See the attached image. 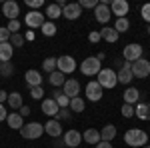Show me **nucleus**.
I'll list each match as a JSON object with an SVG mask.
<instances>
[{
  "label": "nucleus",
  "mask_w": 150,
  "mask_h": 148,
  "mask_svg": "<svg viewBox=\"0 0 150 148\" xmlns=\"http://www.w3.org/2000/svg\"><path fill=\"white\" fill-rule=\"evenodd\" d=\"M6 28H8L10 34H16V32L20 30V20H8V26H6Z\"/></svg>",
  "instance_id": "39"
},
{
  "label": "nucleus",
  "mask_w": 150,
  "mask_h": 148,
  "mask_svg": "<svg viewBox=\"0 0 150 148\" xmlns=\"http://www.w3.org/2000/svg\"><path fill=\"white\" fill-rule=\"evenodd\" d=\"M46 22V16L42 14V12L38 10H30L26 16H24V24L30 28V30H34V28H42V24Z\"/></svg>",
  "instance_id": "7"
},
{
  "label": "nucleus",
  "mask_w": 150,
  "mask_h": 148,
  "mask_svg": "<svg viewBox=\"0 0 150 148\" xmlns=\"http://www.w3.org/2000/svg\"><path fill=\"white\" fill-rule=\"evenodd\" d=\"M20 134L26 140H36V138H40L44 134V124H40V122H28V124H24L20 128Z\"/></svg>",
  "instance_id": "4"
},
{
  "label": "nucleus",
  "mask_w": 150,
  "mask_h": 148,
  "mask_svg": "<svg viewBox=\"0 0 150 148\" xmlns=\"http://www.w3.org/2000/svg\"><path fill=\"white\" fill-rule=\"evenodd\" d=\"M96 148H112V144H110V142H104V140H100V142L96 144Z\"/></svg>",
  "instance_id": "50"
},
{
  "label": "nucleus",
  "mask_w": 150,
  "mask_h": 148,
  "mask_svg": "<svg viewBox=\"0 0 150 148\" xmlns=\"http://www.w3.org/2000/svg\"><path fill=\"white\" fill-rule=\"evenodd\" d=\"M6 118H8V110H6L4 104H0V122H4Z\"/></svg>",
  "instance_id": "46"
},
{
  "label": "nucleus",
  "mask_w": 150,
  "mask_h": 148,
  "mask_svg": "<svg viewBox=\"0 0 150 148\" xmlns=\"http://www.w3.org/2000/svg\"><path fill=\"white\" fill-rule=\"evenodd\" d=\"M116 138V126L114 124H106L100 130V140H104V142H112Z\"/></svg>",
  "instance_id": "26"
},
{
  "label": "nucleus",
  "mask_w": 150,
  "mask_h": 148,
  "mask_svg": "<svg viewBox=\"0 0 150 148\" xmlns=\"http://www.w3.org/2000/svg\"><path fill=\"white\" fill-rule=\"evenodd\" d=\"M128 28H130V20L128 18H116V22H114V30L120 34V32H126Z\"/></svg>",
  "instance_id": "33"
},
{
  "label": "nucleus",
  "mask_w": 150,
  "mask_h": 148,
  "mask_svg": "<svg viewBox=\"0 0 150 148\" xmlns=\"http://www.w3.org/2000/svg\"><path fill=\"white\" fill-rule=\"evenodd\" d=\"M122 64H124V60H122V58H116V60H114V64H112V66L120 70V68H122Z\"/></svg>",
  "instance_id": "51"
},
{
  "label": "nucleus",
  "mask_w": 150,
  "mask_h": 148,
  "mask_svg": "<svg viewBox=\"0 0 150 148\" xmlns=\"http://www.w3.org/2000/svg\"><path fill=\"white\" fill-rule=\"evenodd\" d=\"M120 112H122L124 118H130V116H134V106H132V104H122Z\"/></svg>",
  "instance_id": "38"
},
{
  "label": "nucleus",
  "mask_w": 150,
  "mask_h": 148,
  "mask_svg": "<svg viewBox=\"0 0 150 148\" xmlns=\"http://www.w3.org/2000/svg\"><path fill=\"white\" fill-rule=\"evenodd\" d=\"M144 54V48L138 44V42H130V44L124 46V50H122V58H124V62H136L138 58H142Z\"/></svg>",
  "instance_id": "5"
},
{
  "label": "nucleus",
  "mask_w": 150,
  "mask_h": 148,
  "mask_svg": "<svg viewBox=\"0 0 150 148\" xmlns=\"http://www.w3.org/2000/svg\"><path fill=\"white\" fill-rule=\"evenodd\" d=\"M82 140H84V142H88V144H94V146H96V144L100 142V132H98L96 128H88V130L82 134Z\"/></svg>",
  "instance_id": "27"
},
{
  "label": "nucleus",
  "mask_w": 150,
  "mask_h": 148,
  "mask_svg": "<svg viewBox=\"0 0 150 148\" xmlns=\"http://www.w3.org/2000/svg\"><path fill=\"white\" fill-rule=\"evenodd\" d=\"M42 70L48 72V74H50V72H54V70H56V58H54V56L44 58V62H42Z\"/></svg>",
  "instance_id": "34"
},
{
  "label": "nucleus",
  "mask_w": 150,
  "mask_h": 148,
  "mask_svg": "<svg viewBox=\"0 0 150 148\" xmlns=\"http://www.w3.org/2000/svg\"><path fill=\"white\" fill-rule=\"evenodd\" d=\"M122 96H124V104H136L140 100V90L134 88V86H126Z\"/></svg>",
  "instance_id": "23"
},
{
  "label": "nucleus",
  "mask_w": 150,
  "mask_h": 148,
  "mask_svg": "<svg viewBox=\"0 0 150 148\" xmlns=\"http://www.w3.org/2000/svg\"><path fill=\"white\" fill-rule=\"evenodd\" d=\"M30 96H32V100H42V96H44V88H42V86H34V88H30Z\"/></svg>",
  "instance_id": "37"
},
{
  "label": "nucleus",
  "mask_w": 150,
  "mask_h": 148,
  "mask_svg": "<svg viewBox=\"0 0 150 148\" xmlns=\"http://www.w3.org/2000/svg\"><path fill=\"white\" fill-rule=\"evenodd\" d=\"M12 54H14L12 44L10 42H2V44H0V64H2V62H10Z\"/></svg>",
  "instance_id": "25"
},
{
  "label": "nucleus",
  "mask_w": 150,
  "mask_h": 148,
  "mask_svg": "<svg viewBox=\"0 0 150 148\" xmlns=\"http://www.w3.org/2000/svg\"><path fill=\"white\" fill-rule=\"evenodd\" d=\"M6 124H8V128H12V130H20V128L24 126V118L18 112H8Z\"/></svg>",
  "instance_id": "22"
},
{
  "label": "nucleus",
  "mask_w": 150,
  "mask_h": 148,
  "mask_svg": "<svg viewBox=\"0 0 150 148\" xmlns=\"http://www.w3.org/2000/svg\"><path fill=\"white\" fill-rule=\"evenodd\" d=\"M8 42L12 44V48H20V46H24L26 40H24V36L20 34V32H16V34H10V40H8Z\"/></svg>",
  "instance_id": "36"
},
{
  "label": "nucleus",
  "mask_w": 150,
  "mask_h": 148,
  "mask_svg": "<svg viewBox=\"0 0 150 148\" xmlns=\"http://www.w3.org/2000/svg\"><path fill=\"white\" fill-rule=\"evenodd\" d=\"M134 116L140 120H150V104L148 102H138L134 106Z\"/></svg>",
  "instance_id": "24"
},
{
  "label": "nucleus",
  "mask_w": 150,
  "mask_h": 148,
  "mask_svg": "<svg viewBox=\"0 0 150 148\" xmlns=\"http://www.w3.org/2000/svg\"><path fill=\"white\" fill-rule=\"evenodd\" d=\"M98 32H100V38L106 40L108 44H114V42H118V38H120V34L116 32L114 28H110V26H104L102 30H98Z\"/></svg>",
  "instance_id": "21"
},
{
  "label": "nucleus",
  "mask_w": 150,
  "mask_h": 148,
  "mask_svg": "<svg viewBox=\"0 0 150 148\" xmlns=\"http://www.w3.org/2000/svg\"><path fill=\"white\" fill-rule=\"evenodd\" d=\"M54 100H56V104H58V108H68L70 106V98L64 94L62 90H54Z\"/></svg>",
  "instance_id": "30"
},
{
  "label": "nucleus",
  "mask_w": 150,
  "mask_h": 148,
  "mask_svg": "<svg viewBox=\"0 0 150 148\" xmlns=\"http://www.w3.org/2000/svg\"><path fill=\"white\" fill-rule=\"evenodd\" d=\"M116 76H118V84H124V86H128V84L134 80V76H132V70H130V62H124V64H122V68L116 72Z\"/></svg>",
  "instance_id": "15"
},
{
  "label": "nucleus",
  "mask_w": 150,
  "mask_h": 148,
  "mask_svg": "<svg viewBox=\"0 0 150 148\" xmlns=\"http://www.w3.org/2000/svg\"><path fill=\"white\" fill-rule=\"evenodd\" d=\"M148 34H150V24H148Z\"/></svg>",
  "instance_id": "54"
},
{
  "label": "nucleus",
  "mask_w": 150,
  "mask_h": 148,
  "mask_svg": "<svg viewBox=\"0 0 150 148\" xmlns=\"http://www.w3.org/2000/svg\"><path fill=\"white\" fill-rule=\"evenodd\" d=\"M56 70H60L64 76L66 74H72L74 70H76V60L68 54H64V56H58L56 58Z\"/></svg>",
  "instance_id": "8"
},
{
  "label": "nucleus",
  "mask_w": 150,
  "mask_h": 148,
  "mask_svg": "<svg viewBox=\"0 0 150 148\" xmlns=\"http://www.w3.org/2000/svg\"><path fill=\"white\" fill-rule=\"evenodd\" d=\"M24 40H30V42H34V40H36V32H34V30H28V32L24 34Z\"/></svg>",
  "instance_id": "47"
},
{
  "label": "nucleus",
  "mask_w": 150,
  "mask_h": 148,
  "mask_svg": "<svg viewBox=\"0 0 150 148\" xmlns=\"http://www.w3.org/2000/svg\"><path fill=\"white\" fill-rule=\"evenodd\" d=\"M48 80H50V84L52 86H64V82H66V78H64V74L60 72V70H54V72H50L48 74Z\"/></svg>",
  "instance_id": "28"
},
{
  "label": "nucleus",
  "mask_w": 150,
  "mask_h": 148,
  "mask_svg": "<svg viewBox=\"0 0 150 148\" xmlns=\"http://www.w3.org/2000/svg\"><path fill=\"white\" fill-rule=\"evenodd\" d=\"M44 132H46L48 136H52V138H58L60 134H62V124L58 122L56 118H50L46 124H44Z\"/></svg>",
  "instance_id": "18"
},
{
  "label": "nucleus",
  "mask_w": 150,
  "mask_h": 148,
  "mask_svg": "<svg viewBox=\"0 0 150 148\" xmlns=\"http://www.w3.org/2000/svg\"><path fill=\"white\" fill-rule=\"evenodd\" d=\"M80 142H82V134L78 130L70 128L68 132H64V146L66 148H78Z\"/></svg>",
  "instance_id": "12"
},
{
  "label": "nucleus",
  "mask_w": 150,
  "mask_h": 148,
  "mask_svg": "<svg viewBox=\"0 0 150 148\" xmlns=\"http://www.w3.org/2000/svg\"><path fill=\"white\" fill-rule=\"evenodd\" d=\"M84 92H86V98H88V100H92V102L102 100V96H104V88L96 82V80H90V82L86 84Z\"/></svg>",
  "instance_id": "9"
},
{
  "label": "nucleus",
  "mask_w": 150,
  "mask_h": 148,
  "mask_svg": "<svg viewBox=\"0 0 150 148\" xmlns=\"http://www.w3.org/2000/svg\"><path fill=\"white\" fill-rule=\"evenodd\" d=\"M78 4H80V8H92V10L98 6V2H96V0H80Z\"/></svg>",
  "instance_id": "43"
},
{
  "label": "nucleus",
  "mask_w": 150,
  "mask_h": 148,
  "mask_svg": "<svg viewBox=\"0 0 150 148\" xmlns=\"http://www.w3.org/2000/svg\"><path fill=\"white\" fill-rule=\"evenodd\" d=\"M84 106H86V102H84V100H82L80 96H76V98H70V110H72V112H82V110H84Z\"/></svg>",
  "instance_id": "32"
},
{
  "label": "nucleus",
  "mask_w": 150,
  "mask_h": 148,
  "mask_svg": "<svg viewBox=\"0 0 150 148\" xmlns=\"http://www.w3.org/2000/svg\"><path fill=\"white\" fill-rule=\"evenodd\" d=\"M8 106H10L14 112H18L20 108L24 106V100H22V94L20 92H8Z\"/></svg>",
  "instance_id": "20"
},
{
  "label": "nucleus",
  "mask_w": 150,
  "mask_h": 148,
  "mask_svg": "<svg viewBox=\"0 0 150 148\" xmlns=\"http://www.w3.org/2000/svg\"><path fill=\"white\" fill-rule=\"evenodd\" d=\"M142 148H150V146H148V144H146V146H142Z\"/></svg>",
  "instance_id": "53"
},
{
  "label": "nucleus",
  "mask_w": 150,
  "mask_h": 148,
  "mask_svg": "<svg viewBox=\"0 0 150 148\" xmlns=\"http://www.w3.org/2000/svg\"><path fill=\"white\" fill-rule=\"evenodd\" d=\"M62 92H64L68 98H76V96L80 94V82L76 78H68L64 82V86H62Z\"/></svg>",
  "instance_id": "13"
},
{
  "label": "nucleus",
  "mask_w": 150,
  "mask_h": 148,
  "mask_svg": "<svg viewBox=\"0 0 150 148\" xmlns=\"http://www.w3.org/2000/svg\"><path fill=\"white\" fill-rule=\"evenodd\" d=\"M100 70H102V64H100V60H98L96 56L84 58L82 64H80V72L84 74V76H96Z\"/></svg>",
  "instance_id": "3"
},
{
  "label": "nucleus",
  "mask_w": 150,
  "mask_h": 148,
  "mask_svg": "<svg viewBox=\"0 0 150 148\" xmlns=\"http://www.w3.org/2000/svg\"><path fill=\"white\" fill-rule=\"evenodd\" d=\"M40 108H42V112L46 114V116H56L58 110H60L54 98H44V100L40 102Z\"/></svg>",
  "instance_id": "19"
},
{
  "label": "nucleus",
  "mask_w": 150,
  "mask_h": 148,
  "mask_svg": "<svg viewBox=\"0 0 150 148\" xmlns=\"http://www.w3.org/2000/svg\"><path fill=\"white\" fill-rule=\"evenodd\" d=\"M70 118V112H68V108H60L58 110V114H56V120L60 122V120H68Z\"/></svg>",
  "instance_id": "44"
},
{
  "label": "nucleus",
  "mask_w": 150,
  "mask_h": 148,
  "mask_svg": "<svg viewBox=\"0 0 150 148\" xmlns=\"http://www.w3.org/2000/svg\"><path fill=\"white\" fill-rule=\"evenodd\" d=\"M18 114H20V116H22V118H26V116H30V108H28V106H26V104H24L22 108H20V110H18Z\"/></svg>",
  "instance_id": "48"
},
{
  "label": "nucleus",
  "mask_w": 150,
  "mask_h": 148,
  "mask_svg": "<svg viewBox=\"0 0 150 148\" xmlns=\"http://www.w3.org/2000/svg\"><path fill=\"white\" fill-rule=\"evenodd\" d=\"M2 14H4L8 20H18V14H20V6H18V2H14V0H6V2L2 4Z\"/></svg>",
  "instance_id": "10"
},
{
  "label": "nucleus",
  "mask_w": 150,
  "mask_h": 148,
  "mask_svg": "<svg viewBox=\"0 0 150 148\" xmlns=\"http://www.w3.org/2000/svg\"><path fill=\"white\" fill-rule=\"evenodd\" d=\"M130 70H132V76H134V78L144 80L146 76H150V62L146 58H138L136 62L130 64Z\"/></svg>",
  "instance_id": "6"
},
{
  "label": "nucleus",
  "mask_w": 150,
  "mask_h": 148,
  "mask_svg": "<svg viewBox=\"0 0 150 148\" xmlns=\"http://www.w3.org/2000/svg\"><path fill=\"white\" fill-rule=\"evenodd\" d=\"M0 74L6 76V78H10L12 74H14V64L12 62H2L0 64Z\"/></svg>",
  "instance_id": "35"
},
{
  "label": "nucleus",
  "mask_w": 150,
  "mask_h": 148,
  "mask_svg": "<svg viewBox=\"0 0 150 148\" xmlns=\"http://www.w3.org/2000/svg\"><path fill=\"white\" fill-rule=\"evenodd\" d=\"M110 16H112V12H110V6H106V4H98L94 8V18L100 24H106L110 20Z\"/></svg>",
  "instance_id": "17"
},
{
  "label": "nucleus",
  "mask_w": 150,
  "mask_h": 148,
  "mask_svg": "<svg viewBox=\"0 0 150 148\" xmlns=\"http://www.w3.org/2000/svg\"><path fill=\"white\" fill-rule=\"evenodd\" d=\"M96 58H98V60H100V62H102L104 58H106V54H104V52H100V54H98V56H96Z\"/></svg>",
  "instance_id": "52"
},
{
  "label": "nucleus",
  "mask_w": 150,
  "mask_h": 148,
  "mask_svg": "<svg viewBox=\"0 0 150 148\" xmlns=\"http://www.w3.org/2000/svg\"><path fill=\"white\" fill-rule=\"evenodd\" d=\"M40 30H42V34L46 36V38H52V36L56 34V30H58V28H56V24H54V22L46 20V22L42 24V28H40Z\"/></svg>",
  "instance_id": "31"
},
{
  "label": "nucleus",
  "mask_w": 150,
  "mask_h": 148,
  "mask_svg": "<svg viewBox=\"0 0 150 148\" xmlns=\"http://www.w3.org/2000/svg\"><path fill=\"white\" fill-rule=\"evenodd\" d=\"M124 142H126L128 146L142 148V146H146V142H148V134L144 130H140V128H130L124 134Z\"/></svg>",
  "instance_id": "1"
},
{
  "label": "nucleus",
  "mask_w": 150,
  "mask_h": 148,
  "mask_svg": "<svg viewBox=\"0 0 150 148\" xmlns=\"http://www.w3.org/2000/svg\"><path fill=\"white\" fill-rule=\"evenodd\" d=\"M26 6H28L30 10H38V8L44 6V2H42V0H26Z\"/></svg>",
  "instance_id": "40"
},
{
  "label": "nucleus",
  "mask_w": 150,
  "mask_h": 148,
  "mask_svg": "<svg viewBox=\"0 0 150 148\" xmlns=\"http://www.w3.org/2000/svg\"><path fill=\"white\" fill-rule=\"evenodd\" d=\"M62 16L66 18V20H76V18H80L82 16V8L78 2H70V4H64V8H62Z\"/></svg>",
  "instance_id": "11"
},
{
  "label": "nucleus",
  "mask_w": 150,
  "mask_h": 148,
  "mask_svg": "<svg viewBox=\"0 0 150 148\" xmlns=\"http://www.w3.org/2000/svg\"><path fill=\"white\" fill-rule=\"evenodd\" d=\"M8 40H10L8 28H6V26H0V44H2V42H8Z\"/></svg>",
  "instance_id": "42"
},
{
  "label": "nucleus",
  "mask_w": 150,
  "mask_h": 148,
  "mask_svg": "<svg viewBox=\"0 0 150 148\" xmlns=\"http://www.w3.org/2000/svg\"><path fill=\"white\" fill-rule=\"evenodd\" d=\"M96 82L102 86V88H114L116 84H118V76H116L114 68H102L98 74H96Z\"/></svg>",
  "instance_id": "2"
},
{
  "label": "nucleus",
  "mask_w": 150,
  "mask_h": 148,
  "mask_svg": "<svg viewBox=\"0 0 150 148\" xmlns=\"http://www.w3.org/2000/svg\"><path fill=\"white\" fill-rule=\"evenodd\" d=\"M44 16L50 18V22H54L56 18L62 16V8H60L58 4H48V6H46V14H44Z\"/></svg>",
  "instance_id": "29"
},
{
  "label": "nucleus",
  "mask_w": 150,
  "mask_h": 148,
  "mask_svg": "<svg viewBox=\"0 0 150 148\" xmlns=\"http://www.w3.org/2000/svg\"><path fill=\"white\" fill-rule=\"evenodd\" d=\"M140 16H142V20H146L150 24V4H144L142 8H140Z\"/></svg>",
  "instance_id": "41"
},
{
  "label": "nucleus",
  "mask_w": 150,
  "mask_h": 148,
  "mask_svg": "<svg viewBox=\"0 0 150 148\" xmlns=\"http://www.w3.org/2000/svg\"><path fill=\"white\" fill-rule=\"evenodd\" d=\"M6 100H8V92H6V90H0V104H4Z\"/></svg>",
  "instance_id": "49"
},
{
  "label": "nucleus",
  "mask_w": 150,
  "mask_h": 148,
  "mask_svg": "<svg viewBox=\"0 0 150 148\" xmlns=\"http://www.w3.org/2000/svg\"><path fill=\"white\" fill-rule=\"evenodd\" d=\"M88 40H90L92 44H98V42L102 40V38H100V32H96V30H94V32H90V34H88Z\"/></svg>",
  "instance_id": "45"
},
{
  "label": "nucleus",
  "mask_w": 150,
  "mask_h": 148,
  "mask_svg": "<svg viewBox=\"0 0 150 148\" xmlns=\"http://www.w3.org/2000/svg\"><path fill=\"white\" fill-rule=\"evenodd\" d=\"M24 82L28 84V88H34V86H42V74L38 70H26L24 74Z\"/></svg>",
  "instance_id": "16"
},
{
  "label": "nucleus",
  "mask_w": 150,
  "mask_h": 148,
  "mask_svg": "<svg viewBox=\"0 0 150 148\" xmlns=\"http://www.w3.org/2000/svg\"><path fill=\"white\" fill-rule=\"evenodd\" d=\"M128 10H130V6H128L126 0H112V6H110V12L118 16V18H126Z\"/></svg>",
  "instance_id": "14"
}]
</instances>
